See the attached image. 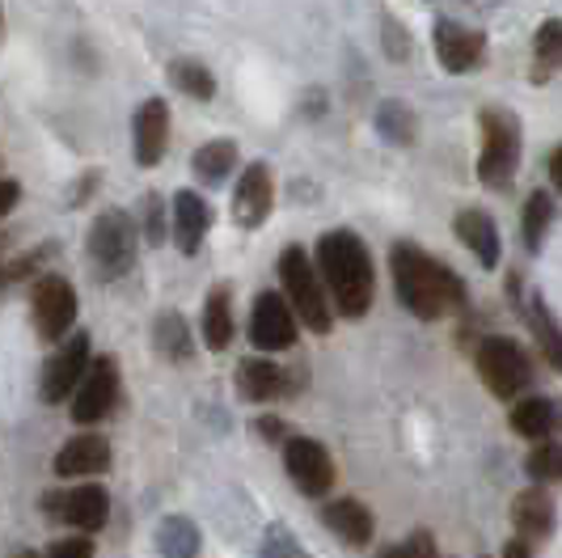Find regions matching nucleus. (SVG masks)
<instances>
[{
  "mask_svg": "<svg viewBox=\"0 0 562 558\" xmlns=\"http://www.w3.org/2000/svg\"><path fill=\"white\" fill-rule=\"evenodd\" d=\"M562 475V445L550 436V440H537V448L529 453V478L533 482H554Z\"/></svg>",
  "mask_w": 562,
  "mask_h": 558,
  "instance_id": "nucleus-32",
  "label": "nucleus"
},
{
  "mask_svg": "<svg viewBox=\"0 0 562 558\" xmlns=\"http://www.w3.org/2000/svg\"><path fill=\"white\" fill-rule=\"evenodd\" d=\"M254 427H258V432H262L267 440H283V436H288V427H283V418H276V415H262V418H258V423H254Z\"/></svg>",
  "mask_w": 562,
  "mask_h": 558,
  "instance_id": "nucleus-39",
  "label": "nucleus"
},
{
  "mask_svg": "<svg viewBox=\"0 0 562 558\" xmlns=\"http://www.w3.org/2000/svg\"><path fill=\"white\" fill-rule=\"evenodd\" d=\"M533 56H537V68H533V81H550L554 77V68H559L562 59V26L550 18V22H541L537 30V43H533Z\"/></svg>",
  "mask_w": 562,
  "mask_h": 558,
  "instance_id": "nucleus-28",
  "label": "nucleus"
},
{
  "mask_svg": "<svg viewBox=\"0 0 562 558\" xmlns=\"http://www.w3.org/2000/svg\"><path fill=\"white\" fill-rule=\"evenodd\" d=\"M132 144H136V161L144 169H153L166 157V144H169L166 98H148L140 111H136V119H132Z\"/></svg>",
  "mask_w": 562,
  "mask_h": 558,
  "instance_id": "nucleus-16",
  "label": "nucleus"
},
{
  "mask_svg": "<svg viewBox=\"0 0 562 558\" xmlns=\"http://www.w3.org/2000/svg\"><path fill=\"white\" fill-rule=\"evenodd\" d=\"M280 279H283V301L292 313H301V322L310 326L313 335H326L330 331V301H326V288L317 279V267L310 263V254L301 246H288L280 254Z\"/></svg>",
  "mask_w": 562,
  "mask_h": 558,
  "instance_id": "nucleus-3",
  "label": "nucleus"
},
{
  "mask_svg": "<svg viewBox=\"0 0 562 558\" xmlns=\"http://www.w3.org/2000/svg\"><path fill=\"white\" fill-rule=\"evenodd\" d=\"M376 132L390 140V144H411L415 140V114L406 111L402 102H385L376 111Z\"/></svg>",
  "mask_w": 562,
  "mask_h": 558,
  "instance_id": "nucleus-31",
  "label": "nucleus"
},
{
  "mask_svg": "<svg viewBox=\"0 0 562 558\" xmlns=\"http://www.w3.org/2000/svg\"><path fill=\"white\" fill-rule=\"evenodd\" d=\"M381 558H436V537L431 533H411L406 542H397V546H390Z\"/></svg>",
  "mask_w": 562,
  "mask_h": 558,
  "instance_id": "nucleus-35",
  "label": "nucleus"
},
{
  "mask_svg": "<svg viewBox=\"0 0 562 558\" xmlns=\"http://www.w3.org/2000/svg\"><path fill=\"white\" fill-rule=\"evenodd\" d=\"M512 521H516V529L520 537H529V542H541L546 533L554 529V503L546 491H525V495H516L512 503Z\"/></svg>",
  "mask_w": 562,
  "mask_h": 558,
  "instance_id": "nucleus-22",
  "label": "nucleus"
},
{
  "mask_svg": "<svg viewBox=\"0 0 562 558\" xmlns=\"http://www.w3.org/2000/svg\"><path fill=\"white\" fill-rule=\"evenodd\" d=\"M431 38H436V56H440V64H445L449 72H474L482 64V56H486L482 30L461 26V22H452V18H440L436 30H431Z\"/></svg>",
  "mask_w": 562,
  "mask_h": 558,
  "instance_id": "nucleus-15",
  "label": "nucleus"
},
{
  "mask_svg": "<svg viewBox=\"0 0 562 558\" xmlns=\"http://www.w3.org/2000/svg\"><path fill=\"white\" fill-rule=\"evenodd\" d=\"M305 386V372H296V368H283L276 360H250L237 364V390L246 393L250 402H276V398H288V393H296Z\"/></svg>",
  "mask_w": 562,
  "mask_h": 558,
  "instance_id": "nucleus-12",
  "label": "nucleus"
},
{
  "mask_svg": "<svg viewBox=\"0 0 562 558\" xmlns=\"http://www.w3.org/2000/svg\"><path fill=\"white\" fill-rule=\"evenodd\" d=\"M47 558H93V542L89 537H64L47 550Z\"/></svg>",
  "mask_w": 562,
  "mask_h": 558,
  "instance_id": "nucleus-36",
  "label": "nucleus"
},
{
  "mask_svg": "<svg viewBox=\"0 0 562 558\" xmlns=\"http://www.w3.org/2000/svg\"><path fill=\"white\" fill-rule=\"evenodd\" d=\"M385 43H390V56L394 59L411 56V34H406V30H397L394 18H385Z\"/></svg>",
  "mask_w": 562,
  "mask_h": 558,
  "instance_id": "nucleus-37",
  "label": "nucleus"
},
{
  "mask_svg": "<svg viewBox=\"0 0 562 558\" xmlns=\"http://www.w3.org/2000/svg\"><path fill=\"white\" fill-rule=\"evenodd\" d=\"M136 250H140V242H136V224L127 212H102L93 228H89V258H93V271L102 279H123L132 267H136Z\"/></svg>",
  "mask_w": 562,
  "mask_h": 558,
  "instance_id": "nucleus-5",
  "label": "nucleus"
},
{
  "mask_svg": "<svg viewBox=\"0 0 562 558\" xmlns=\"http://www.w3.org/2000/svg\"><path fill=\"white\" fill-rule=\"evenodd\" d=\"M153 343H157V351H161L169 364H187L191 356H195L191 326H187V317H182L178 309L157 313V322H153Z\"/></svg>",
  "mask_w": 562,
  "mask_h": 558,
  "instance_id": "nucleus-21",
  "label": "nucleus"
},
{
  "mask_svg": "<svg viewBox=\"0 0 562 558\" xmlns=\"http://www.w3.org/2000/svg\"><path fill=\"white\" fill-rule=\"evenodd\" d=\"M250 338L258 351H288L296 343V313L280 292H258L250 313Z\"/></svg>",
  "mask_w": 562,
  "mask_h": 558,
  "instance_id": "nucleus-10",
  "label": "nucleus"
},
{
  "mask_svg": "<svg viewBox=\"0 0 562 558\" xmlns=\"http://www.w3.org/2000/svg\"><path fill=\"white\" fill-rule=\"evenodd\" d=\"M18 199H22V187L13 178H0V216H9L18 208Z\"/></svg>",
  "mask_w": 562,
  "mask_h": 558,
  "instance_id": "nucleus-38",
  "label": "nucleus"
},
{
  "mask_svg": "<svg viewBox=\"0 0 562 558\" xmlns=\"http://www.w3.org/2000/svg\"><path fill=\"white\" fill-rule=\"evenodd\" d=\"M457 237H461V246H470L479 254L482 267H499V228L482 208L457 212Z\"/></svg>",
  "mask_w": 562,
  "mask_h": 558,
  "instance_id": "nucleus-19",
  "label": "nucleus"
},
{
  "mask_svg": "<svg viewBox=\"0 0 562 558\" xmlns=\"http://www.w3.org/2000/svg\"><path fill=\"white\" fill-rule=\"evenodd\" d=\"M512 427L520 432V436H529V440H550L554 436V427H559V406H554V398H525V402H516L512 406Z\"/></svg>",
  "mask_w": 562,
  "mask_h": 558,
  "instance_id": "nucleus-23",
  "label": "nucleus"
},
{
  "mask_svg": "<svg viewBox=\"0 0 562 558\" xmlns=\"http://www.w3.org/2000/svg\"><path fill=\"white\" fill-rule=\"evenodd\" d=\"M520 166V119L499 107L482 111V157H479V178L486 187L504 191L516 178Z\"/></svg>",
  "mask_w": 562,
  "mask_h": 558,
  "instance_id": "nucleus-4",
  "label": "nucleus"
},
{
  "mask_svg": "<svg viewBox=\"0 0 562 558\" xmlns=\"http://www.w3.org/2000/svg\"><path fill=\"white\" fill-rule=\"evenodd\" d=\"M550 221H554V196L533 191L529 203H525V246L529 250H541V242L550 233Z\"/></svg>",
  "mask_w": 562,
  "mask_h": 558,
  "instance_id": "nucleus-29",
  "label": "nucleus"
},
{
  "mask_svg": "<svg viewBox=\"0 0 562 558\" xmlns=\"http://www.w3.org/2000/svg\"><path fill=\"white\" fill-rule=\"evenodd\" d=\"M529 322H533L537 338H541V347H546V360H550V368H562L559 322H554V313L546 309V301H541V297H529Z\"/></svg>",
  "mask_w": 562,
  "mask_h": 558,
  "instance_id": "nucleus-30",
  "label": "nucleus"
},
{
  "mask_svg": "<svg viewBox=\"0 0 562 558\" xmlns=\"http://www.w3.org/2000/svg\"><path fill=\"white\" fill-rule=\"evenodd\" d=\"M34 326H38V338L47 343H64V335L72 331L77 322V288L64 276H43L34 283Z\"/></svg>",
  "mask_w": 562,
  "mask_h": 558,
  "instance_id": "nucleus-7",
  "label": "nucleus"
},
{
  "mask_svg": "<svg viewBox=\"0 0 562 558\" xmlns=\"http://www.w3.org/2000/svg\"><path fill=\"white\" fill-rule=\"evenodd\" d=\"M47 512L64 521V525H72V529L81 533H98L106 521H111V495L102 491V487H72V491H56V495H47Z\"/></svg>",
  "mask_w": 562,
  "mask_h": 558,
  "instance_id": "nucleus-11",
  "label": "nucleus"
},
{
  "mask_svg": "<svg viewBox=\"0 0 562 558\" xmlns=\"http://www.w3.org/2000/svg\"><path fill=\"white\" fill-rule=\"evenodd\" d=\"M13 558H38V555H30V550H22V555H13Z\"/></svg>",
  "mask_w": 562,
  "mask_h": 558,
  "instance_id": "nucleus-42",
  "label": "nucleus"
},
{
  "mask_svg": "<svg viewBox=\"0 0 562 558\" xmlns=\"http://www.w3.org/2000/svg\"><path fill=\"white\" fill-rule=\"evenodd\" d=\"M119 402V360L114 356H98L85 368L81 386H77V402H72V418L89 427L98 418H106Z\"/></svg>",
  "mask_w": 562,
  "mask_h": 558,
  "instance_id": "nucleus-9",
  "label": "nucleus"
},
{
  "mask_svg": "<svg viewBox=\"0 0 562 558\" xmlns=\"http://www.w3.org/2000/svg\"><path fill=\"white\" fill-rule=\"evenodd\" d=\"M317 279L330 288V305L342 317H364L372 305V258L351 228H330L317 242Z\"/></svg>",
  "mask_w": 562,
  "mask_h": 558,
  "instance_id": "nucleus-2",
  "label": "nucleus"
},
{
  "mask_svg": "<svg viewBox=\"0 0 562 558\" xmlns=\"http://www.w3.org/2000/svg\"><path fill=\"white\" fill-rule=\"evenodd\" d=\"M550 174H554V187H562V153L550 157Z\"/></svg>",
  "mask_w": 562,
  "mask_h": 558,
  "instance_id": "nucleus-41",
  "label": "nucleus"
},
{
  "mask_svg": "<svg viewBox=\"0 0 562 558\" xmlns=\"http://www.w3.org/2000/svg\"><path fill=\"white\" fill-rule=\"evenodd\" d=\"M262 558H313V555L283 525H271V529L262 533Z\"/></svg>",
  "mask_w": 562,
  "mask_h": 558,
  "instance_id": "nucleus-33",
  "label": "nucleus"
},
{
  "mask_svg": "<svg viewBox=\"0 0 562 558\" xmlns=\"http://www.w3.org/2000/svg\"><path fill=\"white\" fill-rule=\"evenodd\" d=\"M271 203H276L271 166H267V161H254V166H246V174L237 178V191H233V221L241 224V228H258V224L271 216Z\"/></svg>",
  "mask_w": 562,
  "mask_h": 558,
  "instance_id": "nucleus-13",
  "label": "nucleus"
},
{
  "mask_svg": "<svg viewBox=\"0 0 562 558\" xmlns=\"http://www.w3.org/2000/svg\"><path fill=\"white\" fill-rule=\"evenodd\" d=\"M199 546H203V537H199L195 521H187V516H166V521L157 525V550L166 558H199Z\"/></svg>",
  "mask_w": 562,
  "mask_h": 558,
  "instance_id": "nucleus-25",
  "label": "nucleus"
},
{
  "mask_svg": "<svg viewBox=\"0 0 562 558\" xmlns=\"http://www.w3.org/2000/svg\"><path fill=\"white\" fill-rule=\"evenodd\" d=\"M85 368H89V338L85 335L64 338V347L43 368V402H52V406L64 402L68 393L81 386Z\"/></svg>",
  "mask_w": 562,
  "mask_h": 558,
  "instance_id": "nucleus-14",
  "label": "nucleus"
},
{
  "mask_svg": "<svg viewBox=\"0 0 562 558\" xmlns=\"http://www.w3.org/2000/svg\"><path fill=\"white\" fill-rule=\"evenodd\" d=\"M390 267H394V283L402 305L411 309L423 322H436L445 313H457L465 305V283L452 271L449 263L423 254L411 242H397L390 250Z\"/></svg>",
  "mask_w": 562,
  "mask_h": 558,
  "instance_id": "nucleus-1",
  "label": "nucleus"
},
{
  "mask_svg": "<svg viewBox=\"0 0 562 558\" xmlns=\"http://www.w3.org/2000/svg\"><path fill=\"white\" fill-rule=\"evenodd\" d=\"M322 521H326V529H335L347 546H368L372 542V512H368L360 500H335L322 507Z\"/></svg>",
  "mask_w": 562,
  "mask_h": 558,
  "instance_id": "nucleus-20",
  "label": "nucleus"
},
{
  "mask_svg": "<svg viewBox=\"0 0 562 558\" xmlns=\"http://www.w3.org/2000/svg\"><path fill=\"white\" fill-rule=\"evenodd\" d=\"M0 26H4V13H0Z\"/></svg>",
  "mask_w": 562,
  "mask_h": 558,
  "instance_id": "nucleus-43",
  "label": "nucleus"
},
{
  "mask_svg": "<svg viewBox=\"0 0 562 558\" xmlns=\"http://www.w3.org/2000/svg\"><path fill=\"white\" fill-rule=\"evenodd\" d=\"M144 233H148V242L153 246H161L166 242V199L157 196H144Z\"/></svg>",
  "mask_w": 562,
  "mask_h": 558,
  "instance_id": "nucleus-34",
  "label": "nucleus"
},
{
  "mask_svg": "<svg viewBox=\"0 0 562 558\" xmlns=\"http://www.w3.org/2000/svg\"><path fill=\"white\" fill-rule=\"evenodd\" d=\"M504 558H533V555H529V546H525V542H507Z\"/></svg>",
  "mask_w": 562,
  "mask_h": 558,
  "instance_id": "nucleus-40",
  "label": "nucleus"
},
{
  "mask_svg": "<svg viewBox=\"0 0 562 558\" xmlns=\"http://www.w3.org/2000/svg\"><path fill=\"white\" fill-rule=\"evenodd\" d=\"M283 470L296 482V491L313 495V500H322L335 487V461H330L326 445H317L310 436H292L283 445Z\"/></svg>",
  "mask_w": 562,
  "mask_h": 558,
  "instance_id": "nucleus-8",
  "label": "nucleus"
},
{
  "mask_svg": "<svg viewBox=\"0 0 562 558\" xmlns=\"http://www.w3.org/2000/svg\"><path fill=\"white\" fill-rule=\"evenodd\" d=\"M474 364H479L482 386L495 393V398H504V402L516 398V393L533 381L529 356H525L520 343H512V338H482Z\"/></svg>",
  "mask_w": 562,
  "mask_h": 558,
  "instance_id": "nucleus-6",
  "label": "nucleus"
},
{
  "mask_svg": "<svg viewBox=\"0 0 562 558\" xmlns=\"http://www.w3.org/2000/svg\"><path fill=\"white\" fill-rule=\"evenodd\" d=\"M203 343L207 351H225L233 343V301H228V288L216 283L207 292V305H203Z\"/></svg>",
  "mask_w": 562,
  "mask_h": 558,
  "instance_id": "nucleus-24",
  "label": "nucleus"
},
{
  "mask_svg": "<svg viewBox=\"0 0 562 558\" xmlns=\"http://www.w3.org/2000/svg\"><path fill=\"white\" fill-rule=\"evenodd\" d=\"M207 228H212V208H207V199H199L195 191H178V196H173V242H178V250L199 254Z\"/></svg>",
  "mask_w": 562,
  "mask_h": 558,
  "instance_id": "nucleus-18",
  "label": "nucleus"
},
{
  "mask_svg": "<svg viewBox=\"0 0 562 558\" xmlns=\"http://www.w3.org/2000/svg\"><path fill=\"white\" fill-rule=\"evenodd\" d=\"M169 81L178 85L187 98H199V102H212L216 98V77L203 64H195V59H173L169 64Z\"/></svg>",
  "mask_w": 562,
  "mask_h": 558,
  "instance_id": "nucleus-27",
  "label": "nucleus"
},
{
  "mask_svg": "<svg viewBox=\"0 0 562 558\" xmlns=\"http://www.w3.org/2000/svg\"><path fill=\"white\" fill-rule=\"evenodd\" d=\"M56 475L59 478H89L111 470V445L102 436H72L68 445L56 453Z\"/></svg>",
  "mask_w": 562,
  "mask_h": 558,
  "instance_id": "nucleus-17",
  "label": "nucleus"
},
{
  "mask_svg": "<svg viewBox=\"0 0 562 558\" xmlns=\"http://www.w3.org/2000/svg\"><path fill=\"white\" fill-rule=\"evenodd\" d=\"M233 166H237V144L233 140H212V144H203L191 157V169L199 174V182H207V187L225 182Z\"/></svg>",
  "mask_w": 562,
  "mask_h": 558,
  "instance_id": "nucleus-26",
  "label": "nucleus"
}]
</instances>
